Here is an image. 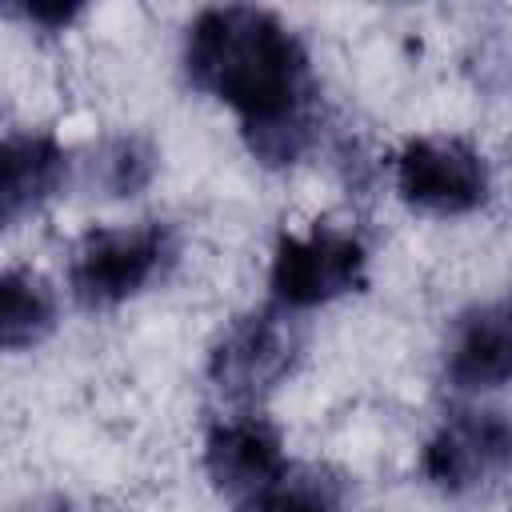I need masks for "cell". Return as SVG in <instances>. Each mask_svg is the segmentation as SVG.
<instances>
[{"instance_id":"3957f363","label":"cell","mask_w":512,"mask_h":512,"mask_svg":"<svg viewBox=\"0 0 512 512\" xmlns=\"http://www.w3.org/2000/svg\"><path fill=\"white\" fill-rule=\"evenodd\" d=\"M364 240L336 224H312L304 236H280L272 256V296L284 308H316L364 284Z\"/></svg>"},{"instance_id":"8992f818","label":"cell","mask_w":512,"mask_h":512,"mask_svg":"<svg viewBox=\"0 0 512 512\" xmlns=\"http://www.w3.org/2000/svg\"><path fill=\"white\" fill-rule=\"evenodd\" d=\"M296 340L288 332V324L276 312H252L240 316L212 348L208 360V376L216 380L220 392L248 400L268 392L292 364Z\"/></svg>"},{"instance_id":"9c48e42d","label":"cell","mask_w":512,"mask_h":512,"mask_svg":"<svg viewBox=\"0 0 512 512\" xmlns=\"http://www.w3.org/2000/svg\"><path fill=\"white\" fill-rule=\"evenodd\" d=\"M448 380L460 392H484L512 380V296L480 308L456 336Z\"/></svg>"},{"instance_id":"6da1fadb","label":"cell","mask_w":512,"mask_h":512,"mask_svg":"<svg viewBox=\"0 0 512 512\" xmlns=\"http://www.w3.org/2000/svg\"><path fill=\"white\" fill-rule=\"evenodd\" d=\"M188 80L224 100L264 164H292L312 140L308 56L292 28L248 4L204 8L188 24Z\"/></svg>"},{"instance_id":"52a82bcc","label":"cell","mask_w":512,"mask_h":512,"mask_svg":"<svg viewBox=\"0 0 512 512\" xmlns=\"http://www.w3.org/2000/svg\"><path fill=\"white\" fill-rule=\"evenodd\" d=\"M204 472L216 488L240 496L276 484L288 472L276 424H268L264 416H236L216 424L204 440Z\"/></svg>"},{"instance_id":"8fae6325","label":"cell","mask_w":512,"mask_h":512,"mask_svg":"<svg viewBox=\"0 0 512 512\" xmlns=\"http://www.w3.org/2000/svg\"><path fill=\"white\" fill-rule=\"evenodd\" d=\"M236 512H340V492L320 472H284L276 484L252 492Z\"/></svg>"},{"instance_id":"277c9868","label":"cell","mask_w":512,"mask_h":512,"mask_svg":"<svg viewBox=\"0 0 512 512\" xmlns=\"http://www.w3.org/2000/svg\"><path fill=\"white\" fill-rule=\"evenodd\" d=\"M396 192L424 212H472L488 196L484 156L464 140H408L396 152Z\"/></svg>"},{"instance_id":"30bf717a","label":"cell","mask_w":512,"mask_h":512,"mask_svg":"<svg viewBox=\"0 0 512 512\" xmlns=\"http://www.w3.org/2000/svg\"><path fill=\"white\" fill-rule=\"evenodd\" d=\"M56 324V296L32 268H8L0 276V340L8 352L32 348Z\"/></svg>"},{"instance_id":"5b68a950","label":"cell","mask_w":512,"mask_h":512,"mask_svg":"<svg viewBox=\"0 0 512 512\" xmlns=\"http://www.w3.org/2000/svg\"><path fill=\"white\" fill-rule=\"evenodd\" d=\"M512 468V420L500 412H460L424 444L420 472L440 492H468Z\"/></svg>"},{"instance_id":"7c38bea8","label":"cell","mask_w":512,"mask_h":512,"mask_svg":"<svg viewBox=\"0 0 512 512\" xmlns=\"http://www.w3.org/2000/svg\"><path fill=\"white\" fill-rule=\"evenodd\" d=\"M156 172V152L140 140V136H120L108 140L96 160H92V180L108 192V196H132L140 192Z\"/></svg>"},{"instance_id":"7a4b0ae2","label":"cell","mask_w":512,"mask_h":512,"mask_svg":"<svg viewBox=\"0 0 512 512\" xmlns=\"http://www.w3.org/2000/svg\"><path fill=\"white\" fill-rule=\"evenodd\" d=\"M172 236L164 224L92 228L72 252V296L84 308H112L136 296L168 260Z\"/></svg>"},{"instance_id":"ba28073f","label":"cell","mask_w":512,"mask_h":512,"mask_svg":"<svg viewBox=\"0 0 512 512\" xmlns=\"http://www.w3.org/2000/svg\"><path fill=\"white\" fill-rule=\"evenodd\" d=\"M68 176V152L48 132H20L4 140L0 156V220L16 224L40 208Z\"/></svg>"},{"instance_id":"4fadbf2b","label":"cell","mask_w":512,"mask_h":512,"mask_svg":"<svg viewBox=\"0 0 512 512\" xmlns=\"http://www.w3.org/2000/svg\"><path fill=\"white\" fill-rule=\"evenodd\" d=\"M20 16L40 24V28H48V32H60V28H68L80 16V4H64V0L44 4V0H36V4H20Z\"/></svg>"}]
</instances>
